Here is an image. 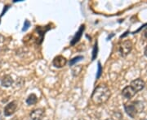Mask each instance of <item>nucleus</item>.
I'll use <instances>...</instances> for the list:
<instances>
[{
	"instance_id": "nucleus-1",
	"label": "nucleus",
	"mask_w": 147,
	"mask_h": 120,
	"mask_svg": "<svg viewBox=\"0 0 147 120\" xmlns=\"http://www.w3.org/2000/svg\"><path fill=\"white\" fill-rule=\"evenodd\" d=\"M111 92L109 87L105 84H100L92 94V101L95 105H101L105 103L110 97Z\"/></svg>"
},
{
	"instance_id": "nucleus-2",
	"label": "nucleus",
	"mask_w": 147,
	"mask_h": 120,
	"mask_svg": "<svg viewBox=\"0 0 147 120\" xmlns=\"http://www.w3.org/2000/svg\"><path fill=\"white\" fill-rule=\"evenodd\" d=\"M144 110V105L142 101H131V102H127L124 104V110L127 113V115L130 116L131 118L134 119L136 115L142 112Z\"/></svg>"
},
{
	"instance_id": "nucleus-3",
	"label": "nucleus",
	"mask_w": 147,
	"mask_h": 120,
	"mask_svg": "<svg viewBox=\"0 0 147 120\" xmlns=\"http://www.w3.org/2000/svg\"><path fill=\"white\" fill-rule=\"evenodd\" d=\"M132 42L130 40H126L121 42L119 46V51L120 53L121 56L126 57L127 55H128L132 50Z\"/></svg>"
},
{
	"instance_id": "nucleus-4",
	"label": "nucleus",
	"mask_w": 147,
	"mask_h": 120,
	"mask_svg": "<svg viewBox=\"0 0 147 120\" xmlns=\"http://www.w3.org/2000/svg\"><path fill=\"white\" fill-rule=\"evenodd\" d=\"M130 86L135 90L136 93H138V92L142 91V89L145 88L146 83H145V81L142 79L138 78L134 80H132L131 84H130Z\"/></svg>"
},
{
	"instance_id": "nucleus-5",
	"label": "nucleus",
	"mask_w": 147,
	"mask_h": 120,
	"mask_svg": "<svg viewBox=\"0 0 147 120\" xmlns=\"http://www.w3.org/2000/svg\"><path fill=\"white\" fill-rule=\"evenodd\" d=\"M18 107V103L16 101H13L10 103L6 105L4 107V115L5 116H10V115H13L16 112V109Z\"/></svg>"
},
{
	"instance_id": "nucleus-6",
	"label": "nucleus",
	"mask_w": 147,
	"mask_h": 120,
	"mask_svg": "<svg viewBox=\"0 0 147 120\" xmlns=\"http://www.w3.org/2000/svg\"><path fill=\"white\" fill-rule=\"evenodd\" d=\"M45 115V111L42 108H38L30 112V119L32 120H42Z\"/></svg>"
},
{
	"instance_id": "nucleus-7",
	"label": "nucleus",
	"mask_w": 147,
	"mask_h": 120,
	"mask_svg": "<svg viewBox=\"0 0 147 120\" xmlns=\"http://www.w3.org/2000/svg\"><path fill=\"white\" fill-rule=\"evenodd\" d=\"M53 66L57 68H63L64 66H65V64L67 63V60L66 58L61 55H58L57 57L54 58L53 59Z\"/></svg>"
},
{
	"instance_id": "nucleus-8",
	"label": "nucleus",
	"mask_w": 147,
	"mask_h": 120,
	"mask_svg": "<svg viewBox=\"0 0 147 120\" xmlns=\"http://www.w3.org/2000/svg\"><path fill=\"white\" fill-rule=\"evenodd\" d=\"M136 92L135 90L131 88V86H126L124 89L122 90V95L123 97H124L127 99H131V97H133L136 95Z\"/></svg>"
},
{
	"instance_id": "nucleus-9",
	"label": "nucleus",
	"mask_w": 147,
	"mask_h": 120,
	"mask_svg": "<svg viewBox=\"0 0 147 120\" xmlns=\"http://www.w3.org/2000/svg\"><path fill=\"white\" fill-rule=\"evenodd\" d=\"M1 84L3 87H6V88H8L12 85L13 84V80L11 78V76H9V75H6L5 76H3V78L2 79V81H1Z\"/></svg>"
},
{
	"instance_id": "nucleus-10",
	"label": "nucleus",
	"mask_w": 147,
	"mask_h": 120,
	"mask_svg": "<svg viewBox=\"0 0 147 120\" xmlns=\"http://www.w3.org/2000/svg\"><path fill=\"white\" fill-rule=\"evenodd\" d=\"M84 25H82L81 26V28L79 29V30L78 32H76V34H75V36L74 37L73 40L71 41V45L73 46V45H74L75 43H77V42H79V39H80V37H82V33H83V32H84Z\"/></svg>"
},
{
	"instance_id": "nucleus-11",
	"label": "nucleus",
	"mask_w": 147,
	"mask_h": 120,
	"mask_svg": "<svg viewBox=\"0 0 147 120\" xmlns=\"http://www.w3.org/2000/svg\"><path fill=\"white\" fill-rule=\"evenodd\" d=\"M38 101V97L35 94L32 93L30 94L26 99V103L28 105H35Z\"/></svg>"
},
{
	"instance_id": "nucleus-12",
	"label": "nucleus",
	"mask_w": 147,
	"mask_h": 120,
	"mask_svg": "<svg viewBox=\"0 0 147 120\" xmlns=\"http://www.w3.org/2000/svg\"><path fill=\"white\" fill-rule=\"evenodd\" d=\"M83 58H84V57H83V56H81V55H80V56H77V57H74V58H72V59L69 61V66H70V67H71V66H74V65L77 63V62H79V61H80V60H82Z\"/></svg>"
},
{
	"instance_id": "nucleus-13",
	"label": "nucleus",
	"mask_w": 147,
	"mask_h": 120,
	"mask_svg": "<svg viewBox=\"0 0 147 120\" xmlns=\"http://www.w3.org/2000/svg\"><path fill=\"white\" fill-rule=\"evenodd\" d=\"M30 26V22L29 21H25V24H24V28L22 29V31H26L27 29H29V27Z\"/></svg>"
},
{
	"instance_id": "nucleus-14",
	"label": "nucleus",
	"mask_w": 147,
	"mask_h": 120,
	"mask_svg": "<svg viewBox=\"0 0 147 120\" xmlns=\"http://www.w3.org/2000/svg\"><path fill=\"white\" fill-rule=\"evenodd\" d=\"M97 55V43H96L94 47V50H93V56H92V60H94L95 58L96 57Z\"/></svg>"
},
{
	"instance_id": "nucleus-15",
	"label": "nucleus",
	"mask_w": 147,
	"mask_h": 120,
	"mask_svg": "<svg viewBox=\"0 0 147 120\" xmlns=\"http://www.w3.org/2000/svg\"><path fill=\"white\" fill-rule=\"evenodd\" d=\"M101 71H102V68L100 66V63H98V72H97V76H96V79H98L101 75Z\"/></svg>"
},
{
	"instance_id": "nucleus-16",
	"label": "nucleus",
	"mask_w": 147,
	"mask_h": 120,
	"mask_svg": "<svg viewBox=\"0 0 147 120\" xmlns=\"http://www.w3.org/2000/svg\"><path fill=\"white\" fill-rule=\"evenodd\" d=\"M0 120H3V115L1 111H0Z\"/></svg>"
},
{
	"instance_id": "nucleus-17",
	"label": "nucleus",
	"mask_w": 147,
	"mask_h": 120,
	"mask_svg": "<svg viewBox=\"0 0 147 120\" xmlns=\"http://www.w3.org/2000/svg\"><path fill=\"white\" fill-rule=\"evenodd\" d=\"M144 35H145V37L147 39V29L145 30V32H144Z\"/></svg>"
},
{
	"instance_id": "nucleus-18",
	"label": "nucleus",
	"mask_w": 147,
	"mask_h": 120,
	"mask_svg": "<svg viewBox=\"0 0 147 120\" xmlns=\"http://www.w3.org/2000/svg\"><path fill=\"white\" fill-rule=\"evenodd\" d=\"M144 54H145V55L147 57V46L146 47V49H145V51H144Z\"/></svg>"
}]
</instances>
